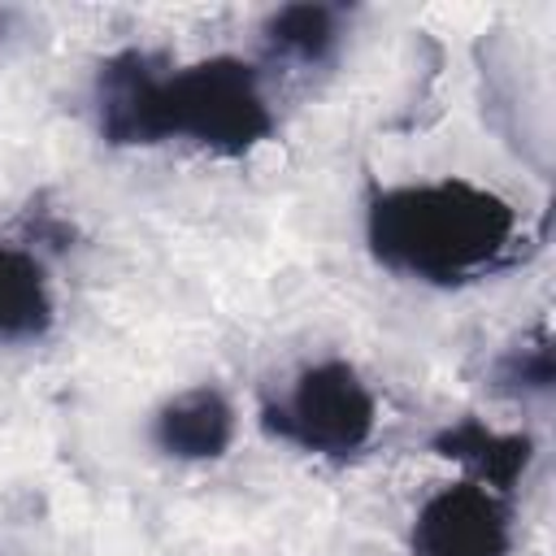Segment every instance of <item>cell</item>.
Returning a JSON list of instances; mask_svg holds the SVG:
<instances>
[{
  "mask_svg": "<svg viewBox=\"0 0 556 556\" xmlns=\"http://www.w3.org/2000/svg\"><path fill=\"white\" fill-rule=\"evenodd\" d=\"M491 378H495V391H504V395H543V391H552V378H556L552 339L539 330V334L513 343L495 361Z\"/></svg>",
  "mask_w": 556,
  "mask_h": 556,
  "instance_id": "obj_9",
  "label": "cell"
},
{
  "mask_svg": "<svg viewBox=\"0 0 556 556\" xmlns=\"http://www.w3.org/2000/svg\"><path fill=\"white\" fill-rule=\"evenodd\" d=\"M265 39L274 52L295 56L304 65H317L339 43V9L330 4H282L265 22Z\"/></svg>",
  "mask_w": 556,
  "mask_h": 556,
  "instance_id": "obj_8",
  "label": "cell"
},
{
  "mask_svg": "<svg viewBox=\"0 0 556 556\" xmlns=\"http://www.w3.org/2000/svg\"><path fill=\"white\" fill-rule=\"evenodd\" d=\"M230 439H235V408L208 382L178 391L152 417V443L178 460H217L230 447Z\"/></svg>",
  "mask_w": 556,
  "mask_h": 556,
  "instance_id": "obj_5",
  "label": "cell"
},
{
  "mask_svg": "<svg viewBox=\"0 0 556 556\" xmlns=\"http://www.w3.org/2000/svg\"><path fill=\"white\" fill-rule=\"evenodd\" d=\"M513 517L482 482L439 486L413 517V556H508Z\"/></svg>",
  "mask_w": 556,
  "mask_h": 556,
  "instance_id": "obj_4",
  "label": "cell"
},
{
  "mask_svg": "<svg viewBox=\"0 0 556 556\" xmlns=\"http://www.w3.org/2000/svg\"><path fill=\"white\" fill-rule=\"evenodd\" d=\"M261 426L300 452L348 460L374 439L378 404L348 361H317L295 374L287 395L261 408Z\"/></svg>",
  "mask_w": 556,
  "mask_h": 556,
  "instance_id": "obj_3",
  "label": "cell"
},
{
  "mask_svg": "<svg viewBox=\"0 0 556 556\" xmlns=\"http://www.w3.org/2000/svg\"><path fill=\"white\" fill-rule=\"evenodd\" d=\"M56 304L48 287V269L35 252L0 243V348L35 343L52 330Z\"/></svg>",
  "mask_w": 556,
  "mask_h": 556,
  "instance_id": "obj_7",
  "label": "cell"
},
{
  "mask_svg": "<svg viewBox=\"0 0 556 556\" xmlns=\"http://www.w3.org/2000/svg\"><path fill=\"white\" fill-rule=\"evenodd\" d=\"M96 122L117 148L195 139L222 156H243L274 130L261 78L239 56L156 74L152 56L117 52L96 74Z\"/></svg>",
  "mask_w": 556,
  "mask_h": 556,
  "instance_id": "obj_1",
  "label": "cell"
},
{
  "mask_svg": "<svg viewBox=\"0 0 556 556\" xmlns=\"http://www.w3.org/2000/svg\"><path fill=\"white\" fill-rule=\"evenodd\" d=\"M434 452L447 456V460H460L473 473L469 482H482V486H491L500 495H508L517 486V478L534 460L530 434H504V430H491L478 417H465V421L439 430L434 434Z\"/></svg>",
  "mask_w": 556,
  "mask_h": 556,
  "instance_id": "obj_6",
  "label": "cell"
},
{
  "mask_svg": "<svg viewBox=\"0 0 556 556\" xmlns=\"http://www.w3.org/2000/svg\"><path fill=\"white\" fill-rule=\"evenodd\" d=\"M365 239L374 261L400 278L465 287L513 256L517 208L469 178L404 182L369 200Z\"/></svg>",
  "mask_w": 556,
  "mask_h": 556,
  "instance_id": "obj_2",
  "label": "cell"
}]
</instances>
